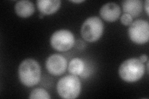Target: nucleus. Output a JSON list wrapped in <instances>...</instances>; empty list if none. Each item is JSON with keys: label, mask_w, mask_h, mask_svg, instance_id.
Instances as JSON below:
<instances>
[{"label": "nucleus", "mask_w": 149, "mask_h": 99, "mask_svg": "<svg viewBox=\"0 0 149 99\" xmlns=\"http://www.w3.org/2000/svg\"><path fill=\"white\" fill-rule=\"evenodd\" d=\"M19 79L27 87H32L38 84L41 78V69L35 60L27 58L22 61L18 69Z\"/></svg>", "instance_id": "nucleus-1"}, {"label": "nucleus", "mask_w": 149, "mask_h": 99, "mask_svg": "<svg viewBox=\"0 0 149 99\" xmlns=\"http://www.w3.org/2000/svg\"><path fill=\"white\" fill-rule=\"evenodd\" d=\"M145 68L139 58H132L124 61L119 68V74L124 81L134 82L143 76Z\"/></svg>", "instance_id": "nucleus-2"}, {"label": "nucleus", "mask_w": 149, "mask_h": 99, "mask_svg": "<svg viewBox=\"0 0 149 99\" xmlns=\"http://www.w3.org/2000/svg\"><path fill=\"white\" fill-rule=\"evenodd\" d=\"M81 82L74 75H67L60 79L57 86V92L62 98H76L81 92Z\"/></svg>", "instance_id": "nucleus-3"}, {"label": "nucleus", "mask_w": 149, "mask_h": 99, "mask_svg": "<svg viewBox=\"0 0 149 99\" xmlns=\"http://www.w3.org/2000/svg\"><path fill=\"white\" fill-rule=\"evenodd\" d=\"M103 24L98 17L88 18L81 28V34L84 40L94 42L99 40L103 32Z\"/></svg>", "instance_id": "nucleus-4"}, {"label": "nucleus", "mask_w": 149, "mask_h": 99, "mask_svg": "<svg viewBox=\"0 0 149 99\" xmlns=\"http://www.w3.org/2000/svg\"><path fill=\"white\" fill-rule=\"evenodd\" d=\"M129 38L137 44H146L149 39V24L139 19L132 22L128 29Z\"/></svg>", "instance_id": "nucleus-5"}, {"label": "nucleus", "mask_w": 149, "mask_h": 99, "mask_svg": "<svg viewBox=\"0 0 149 99\" xmlns=\"http://www.w3.org/2000/svg\"><path fill=\"white\" fill-rule=\"evenodd\" d=\"M74 44L72 33L68 30L62 29L55 32L50 38V44L58 51H67L71 49Z\"/></svg>", "instance_id": "nucleus-6"}, {"label": "nucleus", "mask_w": 149, "mask_h": 99, "mask_svg": "<svg viewBox=\"0 0 149 99\" xmlns=\"http://www.w3.org/2000/svg\"><path fill=\"white\" fill-rule=\"evenodd\" d=\"M46 68L53 76H61L67 68V61L63 56L54 54L50 56L46 61Z\"/></svg>", "instance_id": "nucleus-7"}, {"label": "nucleus", "mask_w": 149, "mask_h": 99, "mask_svg": "<svg viewBox=\"0 0 149 99\" xmlns=\"http://www.w3.org/2000/svg\"><path fill=\"white\" fill-rule=\"evenodd\" d=\"M120 8L114 3H108L102 6L100 9V15L104 20L108 22H114L119 17Z\"/></svg>", "instance_id": "nucleus-8"}, {"label": "nucleus", "mask_w": 149, "mask_h": 99, "mask_svg": "<svg viewBox=\"0 0 149 99\" xmlns=\"http://www.w3.org/2000/svg\"><path fill=\"white\" fill-rule=\"evenodd\" d=\"M61 1L59 0H38L37 5L42 15H49L57 12L60 7Z\"/></svg>", "instance_id": "nucleus-9"}, {"label": "nucleus", "mask_w": 149, "mask_h": 99, "mask_svg": "<svg viewBox=\"0 0 149 99\" xmlns=\"http://www.w3.org/2000/svg\"><path fill=\"white\" fill-rule=\"evenodd\" d=\"M123 11L132 18L138 17L142 11L143 3L141 0H125L122 4Z\"/></svg>", "instance_id": "nucleus-10"}, {"label": "nucleus", "mask_w": 149, "mask_h": 99, "mask_svg": "<svg viewBox=\"0 0 149 99\" xmlns=\"http://www.w3.org/2000/svg\"><path fill=\"white\" fill-rule=\"evenodd\" d=\"M15 11L17 15L21 17H27L32 16L35 11L32 2L27 0L17 1L15 5Z\"/></svg>", "instance_id": "nucleus-11"}, {"label": "nucleus", "mask_w": 149, "mask_h": 99, "mask_svg": "<svg viewBox=\"0 0 149 99\" xmlns=\"http://www.w3.org/2000/svg\"><path fill=\"white\" fill-rule=\"evenodd\" d=\"M85 69V64L82 60L76 58L72 60L68 64V71L74 76L81 74Z\"/></svg>", "instance_id": "nucleus-12"}, {"label": "nucleus", "mask_w": 149, "mask_h": 99, "mask_svg": "<svg viewBox=\"0 0 149 99\" xmlns=\"http://www.w3.org/2000/svg\"><path fill=\"white\" fill-rule=\"evenodd\" d=\"M29 98L34 99H49L50 96L49 93L42 88H36L32 90L30 93Z\"/></svg>", "instance_id": "nucleus-13"}, {"label": "nucleus", "mask_w": 149, "mask_h": 99, "mask_svg": "<svg viewBox=\"0 0 149 99\" xmlns=\"http://www.w3.org/2000/svg\"><path fill=\"white\" fill-rule=\"evenodd\" d=\"M133 18L130 16L128 14H124V15L120 17V21L123 24L124 26H129L132 22Z\"/></svg>", "instance_id": "nucleus-14"}, {"label": "nucleus", "mask_w": 149, "mask_h": 99, "mask_svg": "<svg viewBox=\"0 0 149 99\" xmlns=\"http://www.w3.org/2000/svg\"><path fill=\"white\" fill-rule=\"evenodd\" d=\"M139 60L141 61L142 63H143L146 62V61H147L148 57H147V56L146 55H141V56H140Z\"/></svg>", "instance_id": "nucleus-15"}, {"label": "nucleus", "mask_w": 149, "mask_h": 99, "mask_svg": "<svg viewBox=\"0 0 149 99\" xmlns=\"http://www.w3.org/2000/svg\"><path fill=\"white\" fill-rule=\"evenodd\" d=\"M145 9H146V12L147 14V15H148V0H146V2H145Z\"/></svg>", "instance_id": "nucleus-16"}, {"label": "nucleus", "mask_w": 149, "mask_h": 99, "mask_svg": "<svg viewBox=\"0 0 149 99\" xmlns=\"http://www.w3.org/2000/svg\"><path fill=\"white\" fill-rule=\"evenodd\" d=\"M83 0H78V1H71V2L74 3H80L83 2Z\"/></svg>", "instance_id": "nucleus-17"}, {"label": "nucleus", "mask_w": 149, "mask_h": 99, "mask_svg": "<svg viewBox=\"0 0 149 99\" xmlns=\"http://www.w3.org/2000/svg\"><path fill=\"white\" fill-rule=\"evenodd\" d=\"M39 17H40V18H42V17H43V16H42V15H41V16H40Z\"/></svg>", "instance_id": "nucleus-18"}]
</instances>
